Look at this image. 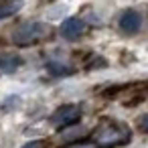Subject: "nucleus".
<instances>
[{
    "mask_svg": "<svg viewBox=\"0 0 148 148\" xmlns=\"http://www.w3.org/2000/svg\"><path fill=\"white\" fill-rule=\"evenodd\" d=\"M128 140H130V130L122 122L103 120L93 130V142L97 144V148H114V146L126 144Z\"/></svg>",
    "mask_w": 148,
    "mask_h": 148,
    "instance_id": "f257e3e1",
    "label": "nucleus"
},
{
    "mask_svg": "<svg viewBox=\"0 0 148 148\" xmlns=\"http://www.w3.org/2000/svg\"><path fill=\"white\" fill-rule=\"evenodd\" d=\"M49 35V27L45 23H25L14 29L12 41L16 45H33Z\"/></svg>",
    "mask_w": 148,
    "mask_h": 148,
    "instance_id": "f03ea898",
    "label": "nucleus"
},
{
    "mask_svg": "<svg viewBox=\"0 0 148 148\" xmlns=\"http://www.w3.org/2000/svg\"><path fill=\"white\" fill-rule=\"evenodd\" d=\"M79 118H81V108L75 103H67V106H61L59 110H55V114L51 116V124L57 128H69Z\"/></svg>",
    "mask_w": 148,
    "mask_h": 148,
    "instance_id": "7ed1b4c3",
    "label": "nucleus"
},
{
    "mask_svg": "<svg viewBox=\"0 0 148 148\" xmlns=\"http://www.w3.org/2000/svg\"><path fill=\"white\" fill-rule=\"evenodd\" d=\"M83 31H85V25H83V21H79V18H67V21H63V25H61V35H63V39H67V41L79 39V37L83 35Z\"/></svg>",
    "mask_w": 148,
    "mask_h": 148,
    "instance_id": "20e7f679",
    "label": "nucleus"
},
{
    "mask_svg": "<svg viewBox=\"0 0 148 148\" xmlns=\"http://www.w3.org/2000/svg\"><path fill=\"white\" fill-rule=\"evenodd\" d=\"M140 27H142V16L136 10H126L120 16V29L124 33H136Z\"/></svg>",
    "mask_w": 148,
    "mask_h": 148,
    "instance_id": "39448f33",
    "label": "nucleus"
},
{
    "mask_svg": "<svg viewBox=\"0 0 148 148\" xmlns=\"http://www.w3.org/2000/svg\"><path fill=\"white\" fill-rule=\"evenodd\" d=\"M21 65H23V59L18 55H12V53L0 55V71L2 73H14Z\"/></svg>",
    "mask_w": 148,
    "mask_h": 148,
    "instance_id": "423d86ee",
    "label": "nucleus"
},
{
    "mask_svg": "<svg viewBox=\"0 0 148 148\" xmlns=\"http://www.w3.org/2000/svg\"><path fill=\"white\" fill-rule=\"evenodd\" d=\"M21 6H23V0H8V2H2L0 4V21L12 16L14 12H18Z\"/></svg>",
    "mask_w": 148,
    "mask_h": 148,
    "instance_id": "0eeeda50",
    "label": "nucleus"
},
{
    "mask_svg": "<svg viewBox=\"0 0 148 148\" xmlns=\"http://www.w3.org/2000/svg\"><path fill=\"white\" fill-rule=\"evenodd\" d=\"M65 148H97L95 144H89V142H75V144H69Z\"/></svg>",
    "mask_w": 148,
    "mask_h": 148,
    "instance_id": "6e6552de",
    "label": "nucleus"
},
{
    "mask_svg": "<svg viewBox=\"0 0 148 148\" xmlns=\"http://www.w3.org/2000/svg\"><path fill=\"white\" fill-rule=\"evenodd\" d=\"M23 148H45V142H43V140H33V142L25 144Z\"/></svg>",
    "mask_w": 148,
    "mask_h": 148,
    "instance_id": "1a4fd4ad",
    "label": "nucleus"
},
{
    "mask_svg": "<svg viewBox=\"0 0 148 148\" xmlns=\"http://www.w3.org/2000/svg\"><path fill=\"white\" fill-rule=\"evenodd\" d=\"M140 128H142L144 132H148V114H144V116L140 118Z\"/></svg>",
    "mask_w": 148,
    "mask_h": 148,
    "instance_id": "9d476101",
    "label": "nucleus"
}]
</instances>
